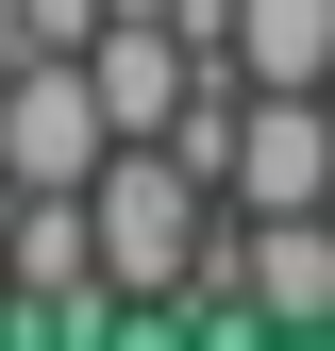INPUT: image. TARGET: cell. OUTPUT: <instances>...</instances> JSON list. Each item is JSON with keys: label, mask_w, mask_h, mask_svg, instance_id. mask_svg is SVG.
I'll list each match as a JSON object with an SVG mask.
<instances>
[{"label": "cell", "mask_w": 335, "mask_h": 351, "mask_svg": "<svg viewBox=\"0 0 335 351\" xmlns=\"http://www.w3.org/2000/svg\"><path fill=\"white\" fill-rule=\"evenodd\" d=\"M84 201H101V268H117V301H185L201 251H218V217H235V184H201L168 134H117Z\"/></svg>", "instance_id": "6da1fadb"}, {"label": "cell", "mask_w": 335, "mask_h": 351, "mask_svg": "<svg viewBox=\"0 0 335 351\" xmlns=\"http://www.w3.org/2000/svg\"><path fill=\"white\" fill-rule=\"evenodd\" d=\"M101 151H117V101H101L84 51H17L0 67V167L17 184H101Z\"/></svg>", "instance_id": "7a4b0ae2"}, {"label": "cell", "mask_w": 335, "mask_h": 351, "mask_svg": "<svg viewBox=\"0 0 335 351\" xmlns=\"http://www.w3.org/2000/svg\"><path fill=\"white\" fill-rule=\"evenodd\" d=\"M235 201H251V217H319V201H335V101H319V84H251Z\"/></svg>", "instance_id": "3957f363"}, {"label": "cell", "mask_w": 335, "mask_h": 351, "mask_svg": "<svg viewBox=\"0 0 335 351\" xmlns=\"http://www.w3.org/2000/svg\"><path fill=\"white\" fill-rule=\"evenodd\" d=\"M235 67L251 84H335V0H235Z\"/></svg>", "instance_id": "277c9868"}, {"label": "cell", "mask_w": 335, "mask_h": 351, "mask_svg": "<svg viewBox=\"0 0 335 351\" xmlns=\"http://www.w3.org/2000/svg\"><path fill=\"white\" fill-rule=\"evenodd\" d=\"M0 318H17V234H0Z\"/></svg>", "instance_id": "5b68a950"}, {"label": "cell", "mask_w": 335, "mask_h": 351, "mask_svg": "<svg viewBox=\"0 0 335 351\" xmlns=\"http://www.w3.org/2000/svg\"><path fill=\"white\" fill-rule=\"evenodd\" d=\"M0 67H17V17H0Z\"/></svg>", "instance_id": "8992f818"}, {"label": "cell", "mask_w": 335, "mask_h": 351, "mask_svg": "<svg viewBox=\"0 0 335 351\" xmlns=\"http://www.w3.org/2000/svg\"><path fill=\"white\" fill-rule=\"evenodd\" d=\"M0 201H17V167H0Z\"/></svg>", "instance_id": "52a82bcc"}]
</instances>
